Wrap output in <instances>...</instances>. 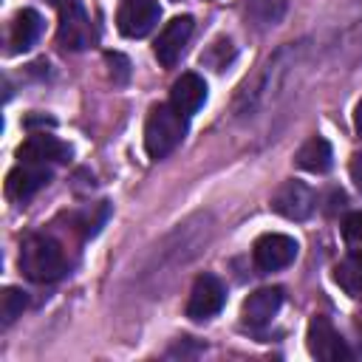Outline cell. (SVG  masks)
Listing matches in <instances>:
<instances>
[{
    "label": "cell",
    "mask_w": 362,
    "mask_h": 362,
    "mask_svg": "<svg viewBox=\"0 0 362 362\" xmlns=\"http://www.w3.org/2000/svg\"><path fill=\"white\" fill-rule=\"evenodd\" d=\"M20 272L34 283H54L68 272V257L59 240L34 232L20 246Z\"/></svg>",
    "instance_id": "cell-1"
},
{
    "label": "cell",
    "mask_w": 362,
    "mask_h": 362,
    "mask_svg": "<svg viewBox=\"0 0 362 362\" xmlns=\"http://www.w3.org/2000/svg\"><path fill=\"white\" fill-rule=\"evenodd\" d=\"M187 136V116L173 105H156L144 124V150L153 161L170 156Z\"/></svg>",
    "instance_id": "cell-2"
},
{
    "label": "cell",
    "mask_w": 362,
    "mask_h": 362,
    "mask_svg": "<svg viewBox=\"0 0 362 362\" xmlns=\"http://www.w3.org/2000/svg\"><path fill=\"white\" fill-rule=\"evenodd\" d=\"M57 42L65 51H85L96 42L93 23L79 0H65L59 8V25H57Z\"/></svg>",
    "instance_id": "cell-3"
},
{
    "label": "cell",
    "mask_w": 362,
    "mask_h": 362,
    "mask_svg": "<svg viewBox=\"0 0 362 362\" xmlns=\"http://www.w3.org/2000/svg\"><path fill=\"white\" fill-rule=\"evenodd\" d=\"M305 345H308V354L322 359V362H348L354 356L348 342L334 328V322L328 317H322V314L311 317L308 331H305Z\"/></svg>",
    "instance_id": "cell-4"
},
{
    "label": "cell",
    "mask_w": 362,
    "mask_h": 362,
    "mask_svg": "<svg viewBox=\"0 0 362 362\" xmlns=\"http://www.w3.org/2000/svg\"><path fill=\"white\" fill-rule=\"evenodd\" d=\"M297 240L291 235H283V232H266L255 240V249H252V257H255V266L260 272H277V269H286L288 263H294L297 257Z\"/></svg>",
    "instance_id": "cell-5"
},
{
    "label": "cell",
    "mask_w": 362,
    "mask_h": 362,
    "mask_svg": "<svg viewBox=\"0 0 362 362\" xmlns=\"http://www.w3.org/2000/svg\"><path fill=\"white\" fill-rule=\"evenodd\" d=\"M317 206V195L308 184L303 181H283L274 195H272V209L288 221H303L314 212Z\"/></svg>",
    "instance_id": "cell-6"
},
{
    "label": "cell",
    "mask_w": 362,
    "mask_h": 362,
    "mask_svg": "<svg viewBox=\"0 0 362 362\" xmlns=\"http://www.w3.org/2000/svg\"><path fill=\"white\" fill-rule=\"evenodd\" d=\"M161 17V6L158 0H124L119 6V14H116V25L124 37L130 40H139V37H147L156 23Z\"/></svg>",
    "instance_id": "cell-7"
},
{
    "label": "cell",
    "mask_w": 362,
    "mask_h": 362,
    "mask_svg": "<svg viewBox=\"0 0 362 362\" xmlns=\"http://www.w3.org/2000/svg\"><path fill=\"white\" fill-rule=\"evenodd\" d=\"M226 303V288L215 274H201L192 283L189 300H187V317L189 320H209L215 317Z\"/></svg>",
    "instance_id": "cell-8"
},
{
    "label": "cell",
    "mask_w": 362,
    "mask_h": 362,
    "mask_svg": "<svg viewBox=\"0 0 362 362\" xmlns=\"http://www.w3.org/2000/svg\"><path fill=\"white\" fill-rule=\"evenodd\" d=\"M192 37V17H173L156 37V45H153V54L156 59L164 65V68H173L178 62V57L184 54V45L189 42Z\"/></svg>",
    "instance_id": "cell-9"
},
{
    "label": "cell",
    "mask_w": 362,
    "mask_h": 362,
    "mask_svg": "<svg viewBox=\"0 0 362 362\" xmlns=\"http://www.w3.org/2000/svg\"><path fill=\"white\" fill-rule=\"evenodd\" d=\"M17 156H20V161H31V164H45V167H51V164L68 161V158H71V147H68L65 141H59L57 136H51V133L42 130V133H31V136L20 144Z\"/></svg>",
    "instance_id": "cell-10"
},
{
    "label": "cell",
    "mask_w": 362,
    "mask_h": 362,
    "mask_svg": "<svg viewBox=\"0 0 362 362\" xmlns=\"http://www.w3.org/2000/svg\"><path fill=\"white\" fill-rule=\"evenodd\" d=\"M51 181V170L45 164H31V161H20L8 178H6V195L11 201H28L34 192H40L45 184Z\"/></svg>",
    "instance_id": "cell-11"
},
{
    "label": "cell",
    "mask_w": 362,
    "mask_h": 362,
    "mask_svg": "<svg viewBox=\"0 0 362 362\" xmlns=\"http://www.w3.org/2000/svg\"><path fill=\"white\" fill-rule=\"evenodd\" d=\"M283 305V288L277 286H266V288H257L252 291L246 300H243V308H240V317L249 328H263L266 322H272V317L280 311Z\"/></svg>",
    "instance_id": "cell-12"
},
{
    "label": "cell",
    "mask_w": 362,
    "mask_h": 362,
    "mask_svg": "<svg viewBox=\"0 0 362 362\" xmlns=\"http://www.w3.org/2000/svg\"><path fill=\"white\" fill-rule=\"evenodd\" d=\"M206 102V82L198 76V74H181L173 88H170V105L184 113V116H192L201 110V105Z\"/></svg>",
    "instance_id": "cell-13"
},
{
    "label": "cell",
    "mask_w": 362,
    "mask_h": 362,
    "mask_svg": "<svg viewBox=\"0 0 362 362\" xmlns=\"http://www.w3.org/2000/svg\"><path fill=\"white\" fill-rule=\"evenodd\" d=\"M40 34H42V17H40V11H34V8H23V11H17L14 20H11L8 45H11L14 54L28 51V48L40 40Z\"/></svg>",
    "instance_id": "cell-14"
},
{
    "label": "cell",
    "mask_w": 362,
    "mask_h": 362,
    "mask_svg": "<svg viewBox=\"0 0 362 362\" xmlns=\"http://www.w3.org/2000/svg\"><path fill=\"white\" fill-rule=\"evenodd\" d=\"M294 164H297L300 170H305V173L322 175V173H328V170L334 167V150H331V144H328L322 136H314V139H308V141L297 150Z\"/></svg>",
    "instance_id": "cell-15"
},
{
    "label": "cell",
    "mask_w": 362,
    "mask_h": 362,
    "mask_svg": "<svg viewBox=\"0 0 362 362\" xmlns=\"http://www.w3.org/2000/svg\"><path fill=\"white\" fill-rule=\"evenodd\" d=\"M334 280L348 297H362V249H351L334 269Z\"/></svg>",
    "instance_id": "cell-16"
},
{
    "label": "cell",
    "mask_w": 362,
    "mask_h": 362,
    "mask_svg": "<svg viewBox=\"0 0 362 362\" xmlns=\"http://www.w3.org/2000/svg\"><path fill=\"white\" fill-rule=\"evenodd\" d=\"M25 305H28L25 291H20V288H14V286L3 288V294H0V322H3V325H11V322L23 314Z\"/></svg>",
    "instance_id": "cell-17"
},
{
    "label": "cell",
    "mask_w": 362,
    "mask_h": 362,
    "mask_svg": "<svg viewBox=\"0 0 362 362\" xmlns=\"http://www.w3.org/2000/svg\"><path fill=\"white\" fill-rule=\"evenodd\" d=\"M342 238L348 249H362V212H351L342 221Z\"/></svg>",
    "instance_id": "cell-18"
},
{
    "label": "cell",
    "mask_w": 362,
    "mask_h": 362,
    "mask_svg": "<svg viewBox=\"0 0 362 362\" xmlns=\"http://www.w3.org/2000/svg\"><path fill=\"white\" fill-rule=\"evenodd\" d=\"M105 59H107V65H110L113 82H127V79H130V62H127V57H122V54H107Z\"/></svg>",
    "instance_id": "cell-19"
},
{
    "label": "cell",
    "mask_w": 362,
    "mask_h": 362,
    "mask_svg": "<svg viewBox=\"0 0 362 362\" xmlns=\"http://www.w3.org/2000/svg\"><path fill=\"white\" fill-rule=\"evenodd\" d=\"M348 170H351V181H354L356 189L362 192V153H356V156L351 158V167H348Z\"/></svg>",
    "instance_id": "cell-20"
},
{
    "label": "cell",
    "mask_w": 362,
    "mask_h": 362,
    "mask_svg": "<svg viewBox=\"0 0 362 362\" xmlns=\"http://www.w3.org/2000/svg\"><path fill=\"white\" fill-rule=\"evenodd\" d=\"M354 127H356V136L362 139V99H359L356 107H354Z\"/></svg>",
    "instance_id": "cell-21"
},
{
    "label": "cell",
    "mask_w": 362,
    "mask_h": 362,
    "mask_svg": "<svg viewBox=\"0 0 362 362\" xmlns=\"http://www.w3.org/2000/svg\"><path fill=\"white\" fill-rule=\"evenodd\" d=\"M45 3H54L57 6V3H65V0H45Z\"/></svg>",
    "instance_id": "cell-22"
}]
</instances>
